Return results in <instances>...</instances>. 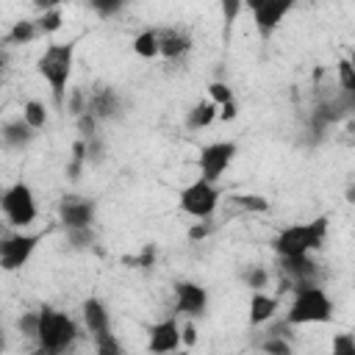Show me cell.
I'll list each match as a JSON object with an SVG mask.
<instances>
[{"label":"cell","mask_w":355,"mask_h":355,"mask_svg":"<svg viewBox=\"0 0 355 355\" xmlns=\"http://www.w3.org/2000/svg\"><path fill=\"white\" fill-rule=\"evenodd\" d=\"M75 47H78L75 39L50 42L36 58V72L50 86L55 108H64L67 94H69V78H72V67H75Z\"/></svg>","instance_id":"cell-1"},{"label":"cell","mask_w":355,"mask_h":355,"mask_svg":"<svg viewBox=\"0 0 355 355\" xmlns=\"http://www.w3.org/2000/svg\"><path fill=\"white\" fill-rule=\"evenodd\" d=\"M333 316H336V305L319 283H302V286L291 288V302H288V311L283 316L291 327L327 324V322H333Z\"/></svg>","instance_id":"cell-2"},{"label":"cell","mask_w":355,"mask_h":355,"mask_svg":"<svg viewBox=\"0 0 355 355\" xmlns=\"http://www.w3.org/2000/svg\"><path fill=\"white\" fill-rule=\"evenodd\" d=\"M75 338H78V322L67 311H58L53 305L39 308V324H36V338L33 341L42 352L61 355L75 344Z\"/></svg>","instance_id":"cell-3"},{"label":"cell","mask_w":355,"mask_h":355,"mask_svg":"<svg viewBox=\"0 0 355 355\" xmlns=\"http://www.w3.org/2000/svg\"><path fill=\"white\" fill-rule=\"evenodd\" d=\"M324 239H327V216H316L311 222L283 227L272 239V250L277 252V258H283V255H308V252L319 250L324 244Z\"/></svg>","instance_id":"cell-4"},{"label":"cell","mask_w":355,"mask_h":355,"mask_svg":"<svg viewBox=\"0 0 355 355\" xmlns=\"http://www.w3.org/2000/svg\"><path fill=\"white\" fill-rule=\"evenodd\" d=\"M0 214L3 219L14 227V230H25L39 219V205H36V194L25 180L11 183L3 194H0Z\"/></svg>","instance_id":"cell-5"},{"label":"cell","mask_w":355,"mask_h":355,"mask_svg":"<svg viewBox=\"0 0 355 355\" xmlns=\"http://www.w3.org/2000/svg\"><path fill=\"white\" fill-rule=\"evenodd\" d=\"M219 200H222L219 186L205 178H197L178 191V208L191 219H211L214 211L219 208Z\"/></svg>","instance_id":"cell-6"},{"label":"cell","mask_w":355,"mask_h":355,"mask_svg":"<svg viewBox=\"0 0 355 355\" xmlns=\"http://www.w3.org/2000/svg\"><path fill=\"white\" fill-rule=\"evenodd\" d=\"M47 233H25V230H8L0 236V269L3 272H19L33 258L36 247L42 244Z\"/></svg>","instance_id":"cell-7"},{"label":"cell","mask_w":355,"mask_h":355,"mask_svg":"<svg viewBox=\"0 0 355 355\" xmlns=\"http://www.w3.org/2000/svg\"><path fill=\"white\" fill-rule=\"evenodd\" d=\"M241 3L250 11L252 25H255L261 39H269L280 28L286 14H291L297 6V0H241Z\"/></svg>","instance_id":"cell-8"},{"label":"cell","mask_w":355,"mask_h":355,"mask_svg":"<svg viewBox=\"0 0 355 355\" xmlns=\"http://www.w3.org/2000/svg\"><path fill=\"white\" fill-rule=\"evenodd\" d=\"M236 155H239V144L230 141V139H219V141H211V144L200 147V155H197L200 178L216 183V180L227 172V166L233 164Z\"/></svg>","instance_id":"cell-9"},{"label":"cell","mask_w":355,"mask_h":355,"mask_svg":"<svg viewBox=\"0 0 355 355\" xmlns=\"http://www.w3.org/2000/svg\"><path fill=\"white\" fill-rule=\"evenodd\" d=\"M97 219V202L86 194H64L58 200V222L61 227H92Z\"/></svg>","instance_id":"cell-10"},{"label":"cell","mask_w":355,"mask_h":355,"mask_svg":"<svg viewBox=\"0 0 355 355\" xmlns=\"http://www.w3.org/2000/svg\"><path fill=\"white\" fill-rule=\"evenodd\" d=\"M175 291V313L186 319H200L208 311V288L194 280H178L172 286Z\"/></svg>","instance_id":"cell-11"},{"label":"cell","mask_w":355,"mask_h":355,"mask_svg":"<svg viewBox=\"0 0 355 355\" xmlns=\"http://www.w3.org/2000/svg\"><path fill=\"white\" fill-rule=\"evenodd\" d=\"M122 94L108 83H94L86 92V111L94 114L100 122H111L122 116Z\"/></svg>","instance_id":"cell-12"},{"label":"cell","mask_w":355,"mask_h":355,"mask_svg":"<svg viewBox=\"0 0 355 355\" xmlns=\"http://www.w3.org/2000/svg\"><path fill=\"white\" fill-rule=\"evenodd\" d=\"M147 349L150 352H175L180 349V322L178 316H166L147 327Z\"/></svg>","instance_id":"cell-13"},{"label":"cell","mask_w":355,"mask_h":355,"mask_svg":"<svg viewBox=\"0 0 355 355\" xmlns=\"http://www.w3.org/2000/svg\"><path fill=\"white\" fill-rule=\"evenodd\" d=\"M280 272L288 280V286H302V283H319V263L308 255H283L280 258Z\"/></svg>","instance_id":"cell-14"},{"label":"cell","mask_w":355,"mask_h":355,"mask_svg":"<svg viewBox=\"0 0 355 355\" xmlns=\"http://www.w3.org/2000/svg\"><path fill=\"white\" fill-rule=\"evenodd\" d=\"M39 130H33L22 116H14V119H6L0 125V139H3V147H11V150H25L33 139H36Z\"/></svg>","instance_id":"cell-15"},{"label":"cell","mask_w":355,"mask_h":355,"mask_svg":"<svg viewBox=\"0 0 355 355\" xmlns=\"http://www.w3.org/2000/svg\"><path fill=\"white\" fill-rule=\"evenodd\" d=\"M80 319H83V327L92 336L103 333V330H111V313H108V308L100 297H86L80 302Z\"/></svg>","instance_id":"cell-16"},{"label":"cell","mask_w":355,"mask_h":355,"mask_svg":"<svg viewBox=\"0 0 355 355\" xmlns=\"http://www.w3.org/2000/svg\"><path fill=\"white\" fill-rule=\"evenodd\" d=\"M277 308H280V300L275 294H266L263 288L261 291H252L250 294V324L252 327H263L266 322H272L277 316Z\"/></svg>","instance_id":"cell-17"},{"label":"cell","mask_w":355,"mask_h":355,"mask_svg":"<svg viewBox=\"0 0 355 355\" xmlns=\"http://www.w3.org/2000/svg\"><path fill=\"white\" fill-rule=\"evenodd\" d=\"M189 50H191L189 33H183V31H178V28L158 31V55H161V58L175 61V58H183Z\"/></svg>","instance_id":"cell-18"},{"label":"cell","mask_w":355,"mask_h":355,"mask_svg":"<svg viewBox=\"0 0 355 355\" xmlns=\"http://www.w3.org/2000/svg\"><path fill=\"white\" fill-rule=\"evenodd\" d=\"M216 103H211V100H200V103H194L189 111H186V128L189 130H202V128H208V125H214L216 122Z\"/></svg>","instance_id":"cell-19"},{"label":"cell","mask_w":355,"mask_h":355,"mask_svg":"<svg viewBox=\"0 0 355 355\" xmlns=\"http://www.w3.org/2000/svg\"><path fill=\"white\" fill-rule=\"evenodd\" d=\"M130 50H133V55H139L141 61L158 58V31H153V28L139 31V33L133 36V42H130Z\"/></svg>","instance_id":"cell-20"},{"label":"cell","mask_w":355,"mask_h":355,"mask_svg":"<svg viewBox=\"0 0 355 355\" xmlns=\"http://www.w3.org/2000/svg\"><path fill=\"white\" fill-rule=\"evenodd\" d=\"M33 39H39L36 19H17V22L8 28V33L3 36V42L11 44V47H17V44H31Z\"/></svg>","instance_id":"cell-21"},{"label":"cell","mask_w":355,"mask_h":355,"mask_svg":"<svg viewBox=\"0 0 355 355\" xmlns=\"http://www.w3.org/2000/svg\"><path fill=\"white\" fill-rule=\"evenodd\" d=\"M83 169H86V144H83V139L78 136V139L72 141V155H69V161H67V166H64V175H67V180L78 183L80 175H83Z\"/></svg>","instance_id":"cell-22"},{"label":"cell","mask_w":355,"mask_h":355,"mask_svg":"<svg viewBox=\"0 0 355 355\" xmlns=\"http://www.w3.org/2000/svg\"><path fill=\"white\" fill-rule=\"evenodd\" d=\"M230 205L236 211H244V214H266L269 211V200L261 197V194H233L230 197Z\"/></svg>","instance_id":"cell-23"},{"label":"cell","mask_w":355,"mask_h":355,"mask_svg":"<svg viewBox=\"0 0 355 355\" xmlns=\"http://www.w3.org/2000/svg\"><path fill=\"white\" fill-rule=\"evenodd\" d=\"M19 116H22L33 130H42V128L47 125V116H50V114H47V105H44L42 100H25Z\"/></svg>","instance_id":"cell-24"},{"label":"cell","mask_w":355,"mask_h":355,"mask_svg":"<svg viewBox=\"0 0 355 355\" xmlns=\"http://www.w3.org/2000/svg\"><path fill=\"white\" fill-rule=\"evenodd\" d=\"M64 25V14L61 8H50V11H39L36 17V28H39V36H53L58 33Z\"/></svg>","instance_id":"cell-25"},{"label":"cell","mask_w":355,"mask_h":355,"mask_svg":"<svg viewBox=\"0 0 355 355\" xmlns=\"http://www.w3.org/2000/svg\"><path fill=\"white\" fill-rule=\"evenodd\" d=\"M336 75H338V89H341L344 94L355 97V67H352V61H349L347 55H341V58L336 61Z\"/></svg>","instance_id":"cell-26"},{"label":"cell","mask_w":355,"mask_h":355,"mask_svg":"<svg viewBox=\"0 0 355 355\" xmlns=\"http://www.w3.org/2000/svg\"><path fill=\"white\" fill-rule=\"evenodd\" d=\"M219 11H222V25H225V42H230L233 25H236L239 14L244 11V3L241 0H219Z\"/></svg>","instance_id":"cell-27"},{"label":"cell","mask_w":355,"mask_h":355,"mask_svg":"<svg viewBox=\"0 0 355 355\" xmlns=\"http://www.w3.org/2000/svg\"><path fill=\"white\" fill-rule=\"evenodd\" d=\"M86 6H89L97 17L111 19V17H116L119 11H125V8L130 6V0H86Z\"/></svg>","instance_id":"cell-28"},{"label":"cell","mask_w":355,"mask_h":355,"mask_svg":"<svg viewBox=\"0 0 355 355\" xmlns=\"http://www.w3.org/2000/svg\"><path fill=\"white\" fill-rule=\"evenodd\" d=\"M67 241L72 250H89L97 236H94V227H67Z\"/></svg>","instance_id":"cell-29"},{"label":"cell","mask_w":355,"mask_h":355,"mask_svg":"<svg viewBox=\"0 0 355 355\" xmlns=\"http://www.w3.org/2000/svg\"><path fill=\"white\" fill-rule=\"evenodd\" d=\"M92 341H94V349H97L100 355H122V344H119V338H116L111 330L94 333Z\"/></svg>","instance_id":"cell-30"},{"label":"cell","mask_w":355,"mask_h":355,"mask_svg":"<svg viewBox=\"0 0 355 355\" xmlns=\"http://www.w3.org/2000/svg\"><path fill=\"white\" fill-rule=\"evenodd\" d=\"M244 283H247V288H252V291L266 288V286H269V269H266L263 263L247 266V269H244Z\"/></svg>","instance_id":"cell-31"},{"label":"cell","mask_w":355,"mask_h":355,"mask_svg":"<svg viewBox=\"0 0 355 355\" xmlns=\"http://www.w3.org/2000/svg\"><path fill=\"white\" fill-rule=\"evenodd\" d=\"M83 144H86V166H97L105 161V139L100 133L92 139H83Z\"/></svg>","instance_id":"cell-32"},{"label":"cell","mask_w":355,"mask_h":355,"mask_svg":"<svg viewBox=\"0 0 355 355\" xmlns=\"http://www.w3.org/2000/svg\"><path fill=\"white\" fill-rule=\"evenodd\" d=\"M75 125H78L80 139H92V136L100 133V119H97L94 114H89V111H80V114L75 116Z\"/></svg>","instance_id":"cell-33"},{"label":"cell","mask_w":355,"mask_h":355,"mask_svg":"<svg viewBox=\"0 0 355 355\" xmlns=\"http://www.w3.org/2000/svg\"><path fill=\"white\" fill-rule=\"evenodd\" d=\"M208 100L216 103V105H222V103L233 100V89H230L225 80H211V83H208Z\"/></svg>","instance_id":"cell-34"},{"label":"cell","mask_w":355,"mask_h":355,"mask_svg":"<svg viewBox=\"0 0 355 355\" xmlns=\"http://www.w3.org/2000/svg\"><path fill=\"white\" fill-rule=\"evenodd\" d=\"M261 349H263V352H275V355H291V344H288L283 336H275V333H269V336L261 341Z\"/></svg>","instance_id":"cell-35"},{"label":"cell","mask_w":355,"mask_h":355,"mask_svg":"<svg viewBox=\"0 0 355 355\" xmlns=\"http://www.w3.org/2000/svg\"><path fill=\"white\" fill-rule=\"evenodd\" d=\"M64 108H67L72 116H78L80 111H86V89H69Z\"/></svg>","instance_id":"cell-36"},{"label":"cell","mask_w":355,"mask_h":355,"mask_svg":"<svg viewBox=\"0 0 355 355\" xmlns=\"http://www.w3.org/2000/svg\"><path fill=\"white\" fill-rule=\"evenodd\" d=\"M36 324H39V311H25L19 319H17V330L28 338H36Z\"/></svg>","instance_id":"cell-37"},{"label":"cell","mask_w":355,"mask_h":355,"mask_svg":"<svg viewBox=\"0 0 355 355\" xmlns=\"http://www.w3.org/2000/svg\"><path fill=\"white\" fill-rule=\"evenodd\" d=\"M333 352L336 355H355V336L352 333H338L333 338Z\"/></svg>","instance_id":"cell-38"},{"label":"cell","mask_w":355,"mask_h":355,"mask_svg":"<svg viewBox=\"0 0 355 355\" xmlns=\"http://www.w3.org/2000/svg\"><path fill=\"white\" fill-rule=\"evenodd\" d=\"M208 233H211V222L208 219H197L191 227H189V241H202V239H208Z\"/></svg>","instance_id":"cell-39"},{"label":"cell","mask_w":355,"mask_h":355,"mask_svg":"<svg viewBox=\"0 0 355 355\" xmlns=\"http://www.w3.org/2000/svg\"><path fill=\"white\" fill-rule=\"evenodd\" d=\"M236 116H239V103H236V97L227 100V103H222V105L216 108V119H222V122H233Z\"/></svg>","instance_id":"cell-40"},{"label":"cell","mask_w":355,"mask_h":355,"mask_svg":"<svg viewBox=\"0 0 355 355\" xmlns=\"http://www.w3.org/2000/svg\"><path fill=\"white\" fill-rule=\"evenodd\" d=\"M197 344V327L194 319H189L186 324H180V347H194Z\"/></svg>","instance_id":"cell-41"},{"label":"cell","mask_w":355,"mask_h":355,"mask_svg":"<svg viewBox=\"0 0 355 355\" xmlns=\"http://www.w3.org/2000/svg\"><path fill=\"white\" fill-rule=\"evenodd\" d=\"M31 3H33L36 11H50V8H61V6L69 3V0H31Z\"/></svg>","instance_id":"cell-42"},{"label":"cell","mask_w":355,"mask_h":355,"mask_svg":"<svg viewBox=\"0 0 355 355\" xmlns=\"http://www.w3.org/2000/svg\"><path fill=\"white\" fill-rule=\"evenodd\" d=\"M6 69H8V58H6V53L0 50V78L6 75Z\"/></svg>","instance_id":"cell-43"},{"label":"cell","mask_w":355,"mask_h":355,"mask_svg":"<svg viewBox=\"0 0 355 355\" xmlns=\"http://www.w3.org/2000/svg\"><path fill=\"white\" fill-rule=\"evenodd\" d=\"M8 230H14V227H11V225H8V222H6V219H3V222H0V236H6V233H8Z\"/></svg>","instance_id":"cell-44"},{"label":"cell","mask_w":355,"mask_h":355,"mask_svg":"<svg viewBox=\"0 0 355 355\" xmlns=\"http://www.w3.org/2000/svg\"><path fill=\"white\" fill-rule=\"evenodd\" d=\"M0 349H6V330L0 327Z\"/></svg>","instance_id":"cell-45"},{"label":"cell","mask_w":355,"mask_h":355,"mask_svg":"<svg viewBox=\"0 0 355 355\" xmlns=\"http://www.w3.org/2000/svg\"><path fill=\"white\" fill-rule=\"evenodd\" d=\"M3 47H6V42H3V36H0V50H3Z\"/></svg>","instance_id":"cell-46"},{"label":"cell","mask_w":355,"mask_h":355,"mask_svg":"<svg viewBox=\"0 0 355 355\" xmlns=\"http://www.w3.org/2000/svg\"><path fill=\"white\" fill-rule=\"evenodd\" d=\"M0 147H3V139H0Z\"/></svg>","instance_id":"cell-47"}]
</instances>
